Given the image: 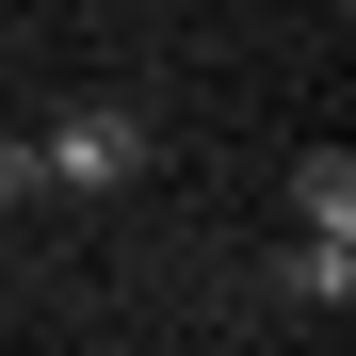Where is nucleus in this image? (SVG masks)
I'll return each instance as SVG.
<instances>
[{
  "label": "nucleus",
  "mask_w": 356,
  "mask_h": 356,
  "mask_svg": "<svg viewBox=\"0 0 356 356\" xmlns=\"http://www.w3.org/2000/svg\"><path fill=\"white\" fill-rule=\"evenodd\" d=\"M33 162H49V195H130V178L162 162V113L146 97H65L33 130Z\"/></svg>",
  "instance_id": "obj_1"
},
{
  "label": "nucleus",
  "mask_w": 356,
  "mask_h": 356,
  "mask_svg": "<svg viewBox=\"0 0 356 356\" xmlns=\"http://www.w3.org/2000/svg\"><path fill=\"white\" fill-rule=\"evenodd\" d=\"M275 308H291V324H340V308H356V243H340V227H291V259H275Z\"/></svg>",
  "instance_id": "obj_2"
},
{
  "label": "nucleus",
  "mask_w": 356,
  "mask_h": 356,
  "mask_svg": "<svg viewBox=\"0 0 356 356\" xmlns=\"http://www.w3.org/2000/svg\"><path fill=\"white\" fill-rule=\"evenodd\" d=\"M291 227H340V243H356V146H308V162H291Z\"/></svg>",
  "instance_id": "obj_3"
},
{
  "label": "nucleus",
  "mask_w": 356,
  "mask_h": 356,
  "mask_svg": "<svg viewBox=\"0 0 356 356\" xmlns=\"http://www.w3.org/2000/svg\"><path fill=\"white\" fill-rule=\"evenodd\" d=\"M0 211H49V162H33V130H0Z\"/></svg>",
  "instance_id": "obj_4"
}]
</instances>
